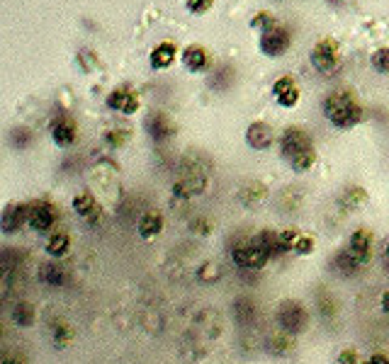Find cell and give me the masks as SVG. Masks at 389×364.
Returning a JSON list of instances; mask_svg holds the SVG:
<instances>
[{
    "mask_svg": "<svg viewBox=\"0 0 389 364\" xmlns=\"http://www.w3.org/2000/svg\"><path fill=\"white\" fill-rule=\"evenodd\" d=\"M343 206L346 209H360L363 204L367 201V195H365V190L363 187H348L346 192H343Z\"/></svg>",
    "mask_w": 389,
    "mask_h": 364,
    "instance_id": "obj_26",
    "label": "cell"
},
{
    "mask_svg": "<svg viewBox=\"0 0 389 364\" xmlns=\"http://www.w3.org/2000/svg\"><path fill=\"white\" fill-rule=\"evenodd\" d=\"M219 277H221V270L216 267L214 263H205L200 270H197V279H200V282H205V284H214Z\"/></svg>",
    "mask_w": 389,
    "mask_h": 364,
    "instance_id": "obj_29",
    "label": "cell"
},
{
    "mask_svg": "<svg viewBox=\"0 0 389 364\" xmlns=\"http://www.w3.org/2000/svg\"><path fill=\"white\" fill-rule=\"evenodd\" d=\"M229 255H231V263L239 270H246V272H258V270H263L265 265L270 263V255L265 253L263 245L255 240V235L236 243L234 248L229 250Z\"/></svg>",
    "mask_w": 389,
    "mask_h": 364,
    "instance_id": "obj_3",
    "label": "cell"
},
{
    "mask_svg": "<svg viewBox=\"0 0 389 364\" xmlns=\"http://www.w3.org/2000/svg\"><path fill=\"white\" fill-rule=\"evenodd\" d=\"M44 253L51 260H63L71 253V235L66 231H54L47 235V243H44Z\"/></svg>",
    "mask_w": 389,
    "mask_h": 364,
    "instance_id": "obj_16",
    "label": "cell"
},
{
    "mask_svg": "<svg viewBox=\"0 0 389 364\" xmlns=\"http://www.w3.org/2000/svg\"><path fill=\"white\" fill-rule=\"evenodd\" d=\"M268 352L273 357H289L294 352V338L292 336H287V333H278V336H273L268 340Z\"/></svg>",
    "mask_w": 389,
    "mask_h": 364,
    "instance_id": "obj_22",
    "label": "cell"
},
{
    "mask_svg": "<svg viewBox=\"0 0 389 364\" xmlns=\"http://www.w3.org/2000/svg\"><path fill=\"white\" fill-rule=\"evenodd\" d=\"M275 129L268 122H251L248 129H246V144L255 151H268L275 144Z\"/></svg>",
    "mask_w": 389,
    "mask_h": 364,
    "instance_id": "obj_12",
    "label": "cell"
},
{
    "mask_svg": "<svg viewBox=\"0 0 389 364\" xmlns=\"http://www.w3.org/2000/svg\"><path fill=\"white\" fill-rule=\"evenodd\" d=\"M51 139H54V144L61 146V149L73 146L76 144V139H78L76 122H73L71 117H58V119L51 124Z\"/></svg>",
    "mask_w": 389,
    "mask_h": 364,
    "instance_id": "obj_15",
    "label": "cell"
},
{
    "mask_svg": "<svg viewBox=\"0 0 389 364\" xmlns=\"http://www.w3.org/2000/svg\"><path fill=\"white\" fill-rule=\"evenodd\" d=\"M144 129L151 139L166 141V139H170V136H175L178 126H175V122L170 119L166 112H151V115H146V119H144Z\"/></svg>",
    "mask_w": 389,
    "mask_h": 364,
    "instance_id": "obj_11",
    "label": "cell"
},
{
    "mask_svg": "<svg viewBox=\"0 0 389 364\" xmlns=\"http://www.w3.org/2000/svg\"><path fill=\"white\" fill-rule=\"evenodd\" d=\"M265 197H268V187L263 182H248L244 190H239V199L244 206L260 204V201H265Z\"/></svg>",
    "mask_w": 389,
    "mask_h": 364,
    "instance_id": "obj_23",
    "label": "cell"
},
{
    "mask_svg": "<svg viewBox=\"0 0 389 364\" xmlns=\"http://www.w3.org/2000/svg\"><path fill=\"white\" fill-rule=\"evenodd\" d=\"M360 362H363L360 355H358L356 350H351V347H348V350H341L336 357V364H360Z\"/></svg>",
    "mask_w": 389,
    "mask_h": 364,
    "instance_id": "obj_35",
    "label": "cell"
},
{
    "mask_svg": "<svg viewBox=\"0 0 389 364\" xmlns=\"http://www.w3.org/2000/svg\"><path fill=\"white\" fill-rule=\"evenodd\" d=\"M307 151H314L312 136H309L302 126H287V129L283 131V136H280V154H283V158L289 163V160L307 154Z\"/></svg>",
    "mask_w": 389,
    "mask_h": 364,
    "instance_id": "obj_6",
    "label": "cell"
},
{
    "mask_svg": "<svg viewBox=\"0 0 389 364\" xmlns=\"http://www.w3.org/2000/svg\"><path fill=\"white\" fill-rule=\"evenodd\" d=\"M29 216V201H8V204L0 209V233L13 238L19 231H24Z\"/></svg>",
    "mask_w": 389,
    "mask_h": 364,
    "instance_id": "obj_5",
    "label": "cell"
},
{
    "mask_svg": "<svg viewBox=\"0 0 389 364\" xmlns=\"http://www.w3.org/2000/svg\"><path fill=\"white\" fill-rule=\"evenodd\" d=\"M314 248H317V240H314L312 235L299 233V238L294 240V245H292V253L294 255H312Z\"/></svg>",
    "mask_w": 389,
    "mask_h": 364,
    "instance_id": "obj_30",
    "label": "cell"
},
{
    "mask_svg": "<svg viewBox=\"0 0 389 364\" xmlns=\"http://www.w3.org/2000/svg\"><path fill=\"white\" fill-rule=\"evenodd\" d=\"M58 221V209L49 199H34L29 201V216L27 226L37 233H54Z\"/></svg>",
    "mask_w": 389,
    "mask_h": 364,
    "instance_id": "obj_4",
    "label": "cell"
},
{
    "mask_svg": "<svg viewBox=\"0 0 389 364\" xmlns=\"http://www.w3.org/2000/svg\"><path fill=\"white\" fill-rule=\"evenodd\" d=\"M37 279L44 284V287L58 289V287H63V284H66L68 274H66V267L61 265V260H49V263L39 265Z\"/></svg>",
    "mask_w": 389,
    "mask_h": 364,
    "instance_id": "obj_13",
    "label": "cell"
},
{
    "mask_svg": "<svg viewBox=\"0 0 389 364\" xmlns=\"http://www.w3.org/2000/svg\"><path fill=\"white\" fill-rule=\"evenodd\" d=\"M289 49V32L280 24H273L268 27L263 34H260V51L265 56H283Z\"/></svg>",
    "mask_w": 389,
    "mask_h": 364,
    "instance_id": "obj_9",
    "label": "cell"
},
{
    "mask_svg": "<svg viewBox=\"0 0 389 364\" xmlns=\"http://www.w3.org/2000/svg\"><path fill=\"white\" fill-rule=\"evenodd\" d=\"M205 190H207V175L197 168H190L188 173L180 180H175V185H173V195L180 197V199H190V197H195V195H202Z\"/></svg>",
    "mask_w": 389,
    "mask_h": 364,
    "instance_id": "obj_10",
    "label": "cell"
},
{
    "mask_svg": "<svg viewBox=\"0 0 389 364\" xmlns=\"http://www.w3.org/2000/svg\"><path fill=\"white\" fill-rule=\"evenodd\" d=\"M212 221L207 219V216H197V219L190 221V231H193L195 235H209L212 233Z\"/></svg>",
    "mask_w": 389,
    "mask_h": 364,
    "instance_id": "obj_32",
    "label": "cell"
},
{
    "mask_svg": "<svg viewBox=\"0 0 389 364\" xmlns=\"http://www.w3.org/2000/svg\"><path fill=\"white\" fill-rule=\"evenodd\" d=\"M382 255H385V265L389 267V240H387V245H385V253H382Z\"/></svg>",
    "mask_w": 389,
    "mask_h": 364,
    "instance_id": "obj_40",
    "label": "cell"
},
{
    "mask_svg": "<svg viewBox=\"0 0 389 364\" xmlns=\"http://www.w3.org/2000/svg\"><path fill=\"white\" fill-rule=\"evenodd\" d=\"M175 53H178L175 44L161 42L159 47H156L154 51H151V66H154V68H168L170 63L175 61Z\"/></svg>",
    "mask_w": 389,
    "mask_h": 364,
    "instance_id": "obj_24",
    "label": "cell"
},
{
    "mask_svg": "<svg viewBox=\"0 0 389 364\" xmlns=\"http://www.w3.org/2000/svg\"><path fill=\"white\" fill-rule=\"evenodd\" d=\"M3 333H5V331H3V323H0V338H3Z\"/></svg>",
    "mask_w": 389,
    "mask_h": 364,
    "instance_id": "obj_41",
    "label": "cell"
},
{
    "mask_svg": "<svg viewBox=\"0 0 389 364\" xmlns=\"http://www.w3.org/2000/svg\"><path fill=\"white\" fill-rule=\"evenodd\" d=\"M380 308H382V313H385V316H389V289H387V292H382V297H380Z\"/></svg>",
    "mask_w": 389,
    "mask_h": 364,
    "instance_id": "obj_38",
    "label": "cell"
},
{
    "mask_svg": "<svg viewBox=\"0 0 389 364\" xmlns=\"http://www.w3.org/2000/svg\"><path fill=\"white\" fill-rule=\"evenodd\" d=\"M275 321H278L280 333H287L292 338L302 336L309 328V311L302 301L287 299V301H280L275 308Z\"/></svg>",
    "mask_w": 389,
    "mask_h": 364,
    "instance_id": "obj_2",
    "label": "cell"
},
{
    "mask_svg": "<svg viewBox=\"0 0 389 364\" xmlns=\"http://www.w3.org/2000/svg\"><path fill=\"white\" fill-rule=\"evenodd\" d=\"M234 318L241 323V326H248V323L255 318L253 301H251V299H239V301L234 304Z\"/></svg>",
    "mask_w": 389,
    "mask_h": 364,
    "instance_id": "obj_25",
    "label": "cell"
},
{
    "mask_svg": "<svg viewBox=\"0 0 389 364\" xmlns=\"http://www.w3.org/2000/svg\"><path fill=\"white\" fill-rule=\"evenodd\" d=\"M107 107L115 112H122V115H134L139 110V95L132 92L129 88H117L107 95Z\"/></svg>",
    "mask_w": 389,
    "mask_h": 364,
    "instance_id": "obj_14",
    "label": "cell"
},
{
    "mask_svg": "<svg viewBox=\"0 0 389 364\" xmlns=\"http://www.w3.org/2000/svg\"><path fill=\"white\" fill-rule=\"evenodd\" d=\"M324 117L338 129H353L363 119V105L351 90H336L324 100Z\"/></svg>",
    "mask_w": 389,
    "mask_h": 364,
    "instance_id": "obj_1",
    "label": "cell"
},
{
    "mask_svg": "<svg viewBox=\"0 0 389 364\" xmlns=\"http://www.w3.org/2000/svg\"><path fill=\"white\" fill-rule=\"evenodd\" d=\"M360 364H389V355H387V352H375V355H370L367 360H363Z\"/></svg>",
    "mask_w": 389,
    "mask_h": 364,
    "instance_id": "obj_37",
    "label": "cell"
},
{
    "mask_svg": "<svg viewBox=\"0 0 389 364\" xmlns=\"http://www.w3.org/2000/svg\"><path fill=\"white\" fill-rule=\"evenodd\" d=\"M273 95H275V100H278V105L294 107L299 102V88L294 85L292 78H280L273 85Z\"/></svg>",
    "mask_w": 389,
    "mask_h": 364,
    "instance_id": "obj_17",
    "label": "cell"
},
{
    "mask_svg": "<svg viewBox=\"0 0 389 364\" xmlns=\"http://www.w3.org/2000/svg\"><path fill=\"white\" fill-rule=\"evenodd\" d=\"M212 3H214V0H185V5H188V10H190V13H195V15L207 13V10L212 8Z\"/></svg>",
    "mask_w": 389,
    "mask_h": 364,
    "instance_id": "obj_36",
    "label": "cell"
},
{
    "mask_svg": "<svg viewBox=\"0 0 389 364\" xmlns=\"http://www.w3.org/2000/svg\"><path fill=\"white\" fill-rule=\"evenodd\" d=\"M0 364H24V362L17 360V357H5V360H0Z\"/></svg>",
    "mask_w": 389,
    "mask_h": 364,
    "instance_id": "obj_39",
    "label": "cell"
},
{
    "mask_svg": "<svg viewBox=\"0 0 389 364\" xmlns=\"http://www.w3.org/2000/svg\"><path fill=\"white\" fill-rule=\"evenodd\" d=\"M372 68L375 71H380V73H389V47H382V49H377L375 53H372Z\"/></svg>",
    "mask_w": 389,
    "mask_h": 364,
    "instance_id": "obj_31",
    "label": "cell"
},
{
    "mask_svg": "<svg viewBox=\"0 0 389 364\" xmlns=\"http://www.w3.org/2000/svg\"><path fill=\"white\" fill-rule=\"evenodd\" d=\"M372 250H375V233L365 226L356 229L351 235H348V243H346V253L351 255L356 263L365 265L370 263L372 258Z\"/></svg>",
    "mask_w": 389,
    "mask_h": 364,
    "instance_id": "obj_7",
    "label": "cell"
},
{
    "mask_svg": "<svg viewBox=\"0 0 389 364\" xmlns=\"http://www.w3.org/2000/svg\"><path fill=\"white\" fill-rule=\"evenodd\" d=\"M136 231H139V235L144 240H154L156 235H161V231H164V216H161L159 211H146V214H141L139 224H136Z\"/></svg>",
    "mask_w": 389,
    "mask_h": 364,
    "instance_id": "obj_19",
    "label": "cell"
},
{
    "mask_svg": "<svg viewBox=\"0 0 389 364\" xmlns=\"http://www.w3.org/2000/svg\"><path fill=\"white\" fill-rule=\"evenodd\" d=\"M314 163H317V151H307V154L289 160V168H292L294 173H309V170L314 168Z\"/></svg>",
    "mask_w": 389,
    "mask_h": 364,
    "instance_id": "obj_28",
    "label": "cell"
},
{
    "mask_svg": "<svg viewBox=\"0 0 389 364\" xmlns=\"http://www.w3.org/2000/svg\"><path fill=\"white\" fill-rule=\"evenodd\" d=\"M10 318H13V323L17 328H32L34 323H37V308H34L29 301H17L13 306Z\"/></svg>",
    "mask_w": 389,
    "mask_h": 364,
    "instance_id": "obj_21",
    "label": "cell"
},
{
    "mask_svg": "<svg viewBox=\"0 0 389 364\" xmlns=\"http://www.w3.org/2000/svg\"><path fill=\"white\" fill-rule=\"evenodd\" d=\"M251 24H253V27H258L260 32H265V29L273 27V24H278V22H275V17L270 13H258L253 19H251Z\"/></svg>",
    "mask_w": 389,
    "mask_h": 364,
    "instance_id": "obj_33",
    "label": "cell"
},
{
    "mask_svg": "<svg viewBox=\"0 0 389 364\" xmlns=\"http://www.w3.org/2000/svg\"><path fill=\"white\" fill-rule=\"evenodd\" d=\"M125 139H127V131L125 129H112V131H107V134H105V141L112 146V149H117V146L125 144Z\"/></svg>",
    "mask_w": 389,
    "mask_h": 364,
    "instance_id": "obj_34",
    "label": "cell"
},
{
    "mask_svg": "<svg viewBox=\"0 0 389 364\" xmlns=\"http://www.w3.org/2000/svg\"><path fill=\"white\" fill-rule=\"evenodd\" d=\"M71 206H73V211H76V216H81L83 221H90L100 214V204H97V199L90 192H78V195L73 197Z\"/></svg>",
    "mask_w": 389,
    "mask_h": 364,
    "instance_id": "obj_18",
    "label": "cell"
},
{
    "mask_svg": "<svg viewBox=\"0 0 389 364\" xmlns=\"http://www.w3.org/2000/svg\"><path fill=\"white\" fill-rule=\"evenodd\" d=\"M338 58H341V53H338V44L333 39H321L312 49V66L324 76H328L338 66Z\"/></svg>",
    "mask_w": 389,
    "mask_h": 364,
    "instance_id": "obj_8",
    "label": "cell"
},
{
    "mask_svg": "<svg viewBox=\"0 0 389 364\" xmlns=\"http://www.w3.org/2000/svg\"><path fill=\"white\" fill-rule=\"evenodd\" d=\"M183 63L188 71L200 73L209 66V53H207V49L200 47V44H190V47L183 51Z\"/></svg>",
    "mask_w": 389,
    "mask_h": 364,
    "instance_id": "obj_20",
    "label": "cell"
},
{
    "mask_svg": "<svg viewBox=\"0 0 389 364\" xmlns=\"http://www.w3.org/2000/svg\"><path fill=\"white\" fill-rule=\"evenodd\" d=\"M51 340L56 347H68V342L73 340V328L68 323H54L51 326Z\"/></svg>",
    "mask_w": 389,
    "mask_h": 364,
    "instance_id": "obj_27",
    "label": "cell"
}]
</instances>
